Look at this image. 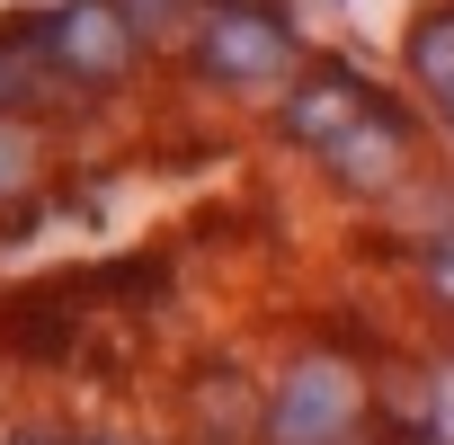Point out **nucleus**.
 <instances>
[{"label":"nucleus","instance_id":"f257e3e1","mask_svg":"<svg viewBox=\"0 0 454 445\" xmlns=\"http://www.w3.org/2000/svg\"><path fill=\"white\" fill-rule=\"evenodd\" d=\"M365 427H374V374L339 347H303L268 392L259 445H356Z\"/></svg>","mask_w":454,"mask_h":445},{"label":"nucleus","instance_id":"f03ea898","mask_svg":"<svg viewBox=\"0 0 454 445\" xmlns=\"http://www.w3.org/2000/svg\"><path fill=\"white\" fill-rule=\"evenodd\" d=\"M27 45L45 54V72H63V81H125L134 72V54H143V36L125 27V10L116 0H72V10H54V19H36L27 27Z\"/></svg>","mask_w":454,"mask_h":445},{"label":"nucleus","instance_id":"7ed1b4c3","mask_svg":"<svg viewBox=\"0 0 454 445\" xmlns=\"http://www.w3.org/2000/svg\"><path fill=\"white\" fill-rule=\"evenodd\" d=\"M196 63L214 81H277L294 63V36L277 10H250V0H205V27H196Z\"/></svg>","mask_w":454,"mask_h":445},{"label":"nucleus","instance_id":"20e7f679","mask_svg":"<svg viewBox=\"0 0 454 445\" xmlns=\"http://www.w3.org/2000/svg\"><path fill=\"white\" fill-rule=\"evenodd\" d=\"M365 116H383V98H374L356 72H312V81L286 98V134H303L321 160H330V152H339V143H348Z\"/></svg>","mask_w":454,"mask_h":445},{"label":"nucleus","instance_id":"39448f33","mask_svg":"<svg viewBox=\"0 0 454 445\" xmlns=\"http://www.w3.org/2000/svg\"><path fill=\"white\" fill-rule=\"evenodd\" d=\"M187 427H196L205 445H250V436L268 427V401H259L232 365H205L196 392H187Z\"/></svg>","mask_w":454,"mask_h":445},{"label":"nucleus","instance_id":"423d86ee","mask_svg":"<svg viewBox=\"0 0 454 445\" xmlns=\"http://www.w3.org/2000/svg\"><path fill=\"white\" fill-rule=\"evenodd\" d=\"M401 143H410V125L383 107V116H365V125L330 152V169H339L348 187H392V178H401Z\"/></svg>","mask_w":454,"mask_h":445},{"label":"nucleus","instance_id":"0eeeda50","mask_svg":"<svg viewBox=\"0 0 454 445\" xmlns=\"http://www.w3.org/2000/svg\"><path fill=\"white\" fill-rule=\"evenodd\" d=\"M410 72L454 107V10H427V19L410 27Z\"/></svg>","mask_w":454,"mask_h":445},{"label":"nucleus","instance_id":"6e6552de","mask_svg":"<svg viewBox=\"0 0 454 445\" xmlns=\"http://www.w3.org/2000/svg\"><path fill=\"white\" fill-rule=\"evenodd\" d=\"M116 10H125L134 36H178L187 27V45H196V27H205V10H187V0H116Z\"/></svg>","mask_w":454,"mask_h":445},{"label":"nucleus","instance_id":"1a4fd4ad","mask_svg":"<svg viewBox=\"0 0 454 445\" xmlns=\"http://www.w3.org/2000/svg\"><path fill=\"white\" fill-rule=\"evenodd\" d=\"M36 90H45V54H36L27 36H19V45H0V107H27Z\"/></svg>","mask_w":454,"mask_h":445},{"label":"nucleus","instance_id":"9d476101","mask_svg":"<svg viewBox=\"0 0 454 445\" xmlns=\"http://www.w3.org/2000/svg\"><path fill=\"white\" fill-rule=\"evenodd\" d=\"M427 445H454V356L427 365Z\"/></svg>","mask_w":454,"mask_h":445},{"label":"nucleus","instance_id":"9b49d317","mask_svg":"<svg viewBox=\"0 0 454 445\" xmlns=\"http://www.w3.org/2000/svg\"><path fill=\"white\" fill-rule=\"evenodd\" d=\"M27 160H36V152H27V134H19V125H0V196H19Z\"/></svg>","mask_w":454,"mask_h":445},{"label":"nucleus","instance_id":"f8f14e48","mask_svg":"<svg viewBox=\"0 0 454 445\" xmlns=\"http://www.w3.org/2000/svg\"><path fill=\"white\" fill-rule=\"evenodd\" d=\"M427 294L454 312V232H445V241H427Z\"/></svg>","mask_w":454,"mask_h":445},{"label":"nucleus","instance_id":"ddd939ff","mask_svg":"<svg viewBox=\"0 0 454 445\" xmlns=\"http://www.w3.org/2000/svg\"><path fill=\"white\" fill-rule=\"evenodd\" d=\"M0 445H19V418H0Z\"/></svg>","mask_w":454,"mask_h":445},{"label":"nucleus","instance_id":"4468645a","mask_svg":"<svg viewBox=\"0 0 454 445\" xmlns=\"http://www.w3.org/2000/svg\"><path fill=\"white\" fill-rule=\"evenodd\" d=\"M90 445H143V436H90Z\"/></svg>","mask_w":454,"mask_h":445}]
</instances>
